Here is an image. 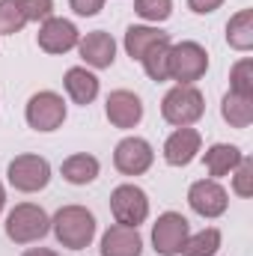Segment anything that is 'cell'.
Instances as JSON below:
<instances>
[{
  "instance_id": "6da1fadb",
  "label": "cell",
  "mask_w": 253,
  "mask_h": 256,
  "mask_svg": "<svg viewBox=\"0 0 253 256\" xmlns=\"http://www.w3.org/2000/svg\"><path fill=\"white\" fill-rule=\"evenodd\" d=\"M54 238L68 250H84L96 238V214L86 206H63L51 218Z\"/></svg>"
},
{
  "instance_id": "7a4b0ae2",
  "label": "cell",
  "mask_w": 253,
  "mask_h": 256,
  "mask_svg": "<svg viewBox=\"0 0 253 256\" xmlns=\"http://www.w3.org/2000/svg\"><path fill=\"white\" fill-rule=\"evenodd\" d=\"M3 230H6V238L15 242V244H33V242H42L51 232V218L36 202H18L6 214Z\"/></svg>"
},
{
  "instance_id": "3957f363",
  "label": "cell",
  "mask_w": 253,
  "mask_h": 256,
  "mask_svg": "<svg viewBox=\"0 0 253 256\" xmlns=\"http://www.w3.org/2000/svg\"><path fill=\"white\" fill-rule=\"evenodd\" d=\"M202 114H206V96L194 84H176L161 98V116L176 128H188L200 122Z\"/></svg>"
},
{
  "instance_id": "277c9868",
  "label": "cell",
  "mask_w": 253,
  "mask_h": 256,
  "mask_svg": "<svg viewBox=\"0 0 253 256\" xmlns=\"http://www.w3.org/2000/svg\"><path fill=\"white\" fill-rule=\"evenodd\" d=\"M6 179H9V185L15 191L36 194V191H42V188H48V182H51V164H48V158L33 155V152L15 155L9 161V167H6Z\"/></svg>"
},
{
  "instance_id": "5b68a950",
  "label": "cell",
  "mask_w": 253,
  "mask_h": 256,
  "mask_svg": "<svg viewBox=\"0 0 253 256\" xmlns=\"http://www.w3.org/2000/svg\"><path fill=\"white\" fill-rule=\"evenodd\" d=\"M24 120L33 131H57L66 122V102L60 92L54 90H42V92H33L27 108H24Z\"/></svg>"
},
{
  "instance_id": "8992f818",
  "label": "cell",
  "mask_w": 253,
  "mask_h": 256,
  "mask_svg": "<svg viewBox=\"0 0 253 256\" xmlns=\"http://www.w3.org/2000/svg\"><path fill=\"white\" fill-rule=\"evenodd\" d=\"M208 72V54L200 42H176L170 45V80L196 84Z\"/></svg>"
},
{
  "instance_id": "52a82bcc",
  "label": "cell",
  "mask_w": 253,
  "mask_h": 256,
  "mask_svg": "<svg viewBox=\"0 0 253 256\" xmlns=\"http://www.w3.org/2000/svg\"><path fill=\"white\" fill-rule=\"evenodd\" d=\"M190 236V224L185 214L179 212H164L158 214L155 226H152V244H155V254L158 256H179L185 242Z\"/></svg>"
},
{
  "instance_id": "ba28073f",
  "label": "cell",
  "mask_w": 253,
  "mask_h": 256,
  "mask_svg": "<svg viewBox=\"0 0 253 256\" xmlns=\"http://www.w3.org/2000/svg\"><path fill=\"white\" fill-rule=\"evenodd\" d=\"M110 212H114V220L122 224V226H140L146 218H149V196L140 185H116L110 194Z\"/></svg>"
},
{
  "instance_id": "9c48e42d",
  "label": "cell",
  "mask_w": 253,
  "mask_h": 256,
  "mask_svg": "<svg viewBox=\"0 0 253 256\" xmlns=\"http://www.w3.org/2000/svg\"><path fill=\"white\" fill-rule=\"evenodd\" d=\"M188 206L200 218H220L230 208V194L218 179H200L188 188Z\"/></svg>"
},
{
  "instance_id": "30bf717a",
  "label": "cell",
  "mask_w": 253,
  "mask_h": 256,
  "mask_svg": "<svg viewBox=\"0 0 253 256\" xmlns=\"http://www.w3.org/2000/svg\"><path fill=\"white\" fill-rule=\"evenodd\" d=\"M152 161H155L152 143L143 140V137H126L114 149V167L122 176H143L152 167Z\"/></svg>"
},
{
  "instance_id": "8fae6325",
  "label": "cell",
  "mask_w": 253,
  "mask_h": 256,
  "mask_svg": "<svg viewBox=\"0 0 253 256\" xmlns=\"http://www.w3.org/2000/svg\"><path fill=\"white\" fill-rule=\"evenodd\" d=\"M36 42H39V48H42L45 54H68L72 48H78L80 33H78V27H74L68 18L51 15V18H45V21L39 24Z\"/></svg>"
},
{
  "instance_id": "7c38bea8",
  "label": "cell",
  "mask_w": 253,
  "mask_h": 256,
  "mask_svg": "<svg viewBox=\"0 0 253 256\" xmlns=\"http://www.w3.org/2000/svg\"><path fill=\"white\" fill-rule=\"evenodd\" d=\"M104 114L114 128H134L143 120V102L131 90H114L104 102Z\"/></svg>"
},
{
  "instance_id": "4fadbf2b",
  "label": "cell",
  "mask_w": 253,
  "mask_h": 256,
  "mask_svg": "<svg viewBox=\"0 0 253 256\" xmlns=\"http://www.w3.org/2000/svg\"><path fill=\"white\" fill-rule=\"evenodd\" d=\"M202 149V137L196 128H176L167 140H164V161L170 167H188L190 161L200 155Z\"/></svg>"
},
{
  "instance_id": "5bb4252c",
  "label": "cell",
  "mask_w": 253,
  "mask_h": 256,
  "mask_svg": "<svg viewBox=\"0 0 253 256\" xmlns=\"http://www.w3.org/2000/svg\"><path fill=\"white\" fill-rule=\"evenodd\" d=\"M78 54L90 68H110L116 60V42L110 33L104 30H92L86 36H80L78 42Z\"/></svg>"
},
{
  "instance_id": "9a60e30c",
  "label": "cell",
  "mask_w": 253,
  "mask_h": 256,
  "mask_svg": "<svg viewBox=\"0 0 253 256\" xmlns=\"http://www.w3.org/2000/svg\"><path fill=\"white\" fill-rule=\"evenodd\" d=\"M63 86H66V96H68L74 104L86 108V104H92V102L98 98V86H102V84H98V78H96L86 66H72L63 78Z\"/></svg>"
},
{
  "instance_id": "2e32d148",
  "label": "cell",
  "mask_w": 253,
  "mask_h": 256,
  "mask_svg": "<svg viewBox=\"0 0 253 256\" xmlns=\"http://www.w3.org/2000/svg\"><path fill=\"white\" fill-rule=\"evenodd\" d=\"M143 254V238L137 226H122L114 224L102 236V256H140Z\"/></svg>"
},
{
  "instance_id": "e0dca14e",
  "label": "cell",
  "mask_w": 253,
  "mask_h": 256,
  "mask_svg": "<svg viewBox=\"0 0 253 256\" xmlns=\"http://www.w3.org/2000/svg\"><path fill=\"white\" fill-rule=\"evenodd\" d=\"M161 42H170V33H164L158 27H146V24H131L126 30V39H122L126 54L131 60H143L146 51L155 48V45H161Z\"/></svg>"
},
{
  "instance_id": "ac0fdd59",
  "label": "cell",
  "mask_w": 253,
  "mask_h": 256,
  "mask_svg": "<svg viewBox=\"0 0 253 256\" xmlns=\"http://www.w3.org/2000/svg\"><path fill=\"white\" fill-rule=\"evenodd\" d=\"M242 158H244V152H242L238 146H232V143H214V146H208V149H206V155H202L206 170H208V176H212V179L230 176V173L238 167V161H242Z\"/></svg>"
},
{
  "instance_id": "d6986e66",
  "label": "cell",
  "mask_w": 253,
  "mask_h": 256,
  "mask_svg": "<svg viewBox=\"0 0 253 256\" xmlns=\"http://www.w3.org/2000/svg\"><path fill=\"white\" fill-rule=\"evenodd\" d=\"M98 170H102L98 158L96 155H86V152L68 155L63 161V167H60V173H63V179L68 185H90V182L98 179Z\"/></svg>"
},
{
  "instance_id": "ffe728a7",
  "label": "cell",
  "mask_w": 253,
  "mask_h": 256,
  "mask_svg": "<svg viewBox=\"0 0 253 256\" xmlns=\"http://www.w3.org/2000/svg\"><path fill=\"white\" fill-rule=\"evenodd\" d=\"M220 116L230 128H248L253 122V96H238L230 90L220 102Z\"/></svg>"
},
{
  "instance_id": "44dd1931",
  "label": "cell",
  "mask_w": 253,
  "mask_h": 256,
  "mask_svg": "<svg viewBox=\"0 0 253 256\" xmlns=\"http://www.w3.org/2000/svg\"><path fill=\"white\" fill-rule=\"evenodd\" d=\"M226 42L236 51L253 48V9H242L226 21Z\"/></svg>"
},
{
  "instance_id": "7402d4cb",
  "label": "cell",
  "mask_w": 253,
  "mask_h": 256,
  "mask_svg": "<svg viewBox=\"0 0 253 256\" xmlns=\"http://www.w3.org/2000/svg\"><path fill=\"white\" fill-rule=\"evenodd\" d=\"M220 242H224V238H220V230L206 226V230L188 236V242H185V248H182V256H214L220 250Z\"/></svg>"
},
{
  "instance_id": "603a6c76",
  "label": "cell",
  "mask_w": 253,
  "mask_h": 256,
  "mask_svg": "<svg viewBox=\"0 0 253 256\" xmlns=\"http://www.w3.org/2000/svg\"><path fill=\"white\" fill-rule=\"evenodd\" d=\"M170 45L173 42H161V45H155V48H149L146 51V57L140 60L143 63V72L152 78V80H170Z\"/></svg>"
},
{
  "instance_id": "cb8c5ba5",
  "label": "cell",
  "mask_w": 253,
  "mask_h": 256,
  "mask_svg": "<svg viewBox=\"0 0 253 256\" xmlns=\"http://www.w3.org/2000/svg\"><path fill=\"white\" fill-rule=\"evenodd\" d=\"M24 24H27V18H24L21 6L15 0H0V36H15L24 30Z\"/></svg>"
},
{
  "instance_id": "d4e9b609",
  "label": "cell",
  "mask_w": 253,
  "mask_h": 256,
  "mask_svg": "<svg viewBox=\"0 0 253 256\" xmlns=\"http://www.w3.org/2000/svg\"><path fill=\"white\" fill-rule=\"evenodd\" d=\"M230 90L238 96H253V60L242 57L230 68Z\"/></svg>"
},
{
  "instance_id": "484cf974",
  "label": "cell",
  "mask_w": 253,
  "mask_h": 256,
  "mask_svg": "<svg viewBox=\"0 0 253 256\" xmlns=\"http://www.w3.org/2000/svg\"><path fill=\"white\" fill-rule=\"evenodd\" d=\"M134 12L143 21L161 24V21H167L173 15V0H134Z\"/></svg>"
},
{
  "instance_id": "4316f807",
  "label": "cell",
  "mask_w": 253,
  "mask_h": 256,
  "mask_svg": "<svg viewBox=\"0 0 253 256\" xmlns=\"http://www.w3.org/2000/svg\"><path fill=\"white\" fill-rule=\"evenodd\" d=\"M230 176H232V191L238 194V196H250L253 194V161L248 155L238 161V167Z\"/></svg>"
},
{
  "instance_id": "83f0119b",
  "label": "cell",
  "mask_w": 253,
  "mask_h": 256,
  "mask_svg": "<svg viewBox=\"0 0 253 256\" xmlns=\"http://www.w3.org/2000/svg\"><path fill=\"white\" fill-rule=\"evenodd\" d=\"M18 6H21V12H24V18H27V24L30 21H45V18H51L54 15V0H15Z\"/></svg>"
},
{
  "instance_id": "f1b7e54d",
  "label": "cell",
  "mask_w": 253,
  "mask_h": 256,
  "mask_svg": "<svg viewBox=\"0 0 253 256\" xmlns=\"http://www.w3.org/2000/svg\"><path fill=\"white\" fill-rule=\"evenodd\" d=\"M104 3H108V0H68L72 12L80 15V18H92V15H98V12L104 9Z\"/></svg>"
},
{
  "instance_id": "f546056e",
  "label": "cell",
  "mask_w": 253,
  "mask_h": 256,
  "mask_svg": "<svg viewBox=\"0 0 253 256\" xmlns=\"http://www.w3.org/2000/svg\"><path fill=\"white\" fill-rule=\"evenodd\" d=\"M190 12H196V15H212L214 9H220L224 6V0H188Z\"/></svg>"
},
{
  "instance_id": "4dcf8cb0",
  "label": "cell",
  "mask_w": 253,
  "mask_h": 256,
  "mask_svg": "<svg viewBox=\"0 0 253 256\" xmlns=\"http://www.w3.org/2000/svg\"><path fill=\"white\" fill-rule=\"evenodd\" d=\"M24 256H60L57 250H48V248H30Z\"/></svg>"
},
{
  "instance_id": "1f68e13d",
  "label": "cell",
  "mask_w": 253,
  "mask_h": 256,
  "mask_svg": "<svg viewBox=\"0 0 253 256\" xmlns=\"http://www.w3.org/2000/svg\"><path fill=\"white\" fill-rule=\"evenodd\" d=\"M3 206H6V188L0 185V212H3Z\"/></svg>"
}]
</instances>
